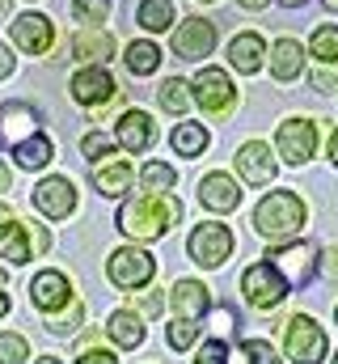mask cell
<instances>
[{
    "instance_id": "cell-41",
    "label": "cell",
    "mask_w": 338,
    "mask_h": 364,
    "mask_svg": "<svg viewBox=\"0 0 338 364\" xmlns=\"http://www.w3.org/2000/svg\"><path fill=\"white\" fill-rule=\"evenodd\" d=\"M81 364H119V360H114L110 352H84V356H81Z\"/></svg>"
},
{
    "instance_id": "cell-48",
    "label": "cell",
    "mask_w": 338,
    "mask_h": 364,
    "mask_svg": "<svg viewBox=\"0 0 338 364\" xmlns=\"http://www.w3.org/2000/svg\"><path fill=\"white\" fill-rule=\"evenodd\" d=\"M0 191H9V170L0 166Z\"/></svg>"
},
{
    "instance_id": "cell-3",
    "label": "cell",
    "mask_w": 338,
    "mask_h": 364,
    "mask_svg": "<svg viewBox=\"0 0 338 364\" xmlns=\"http://www.w3.org/2000/svg\"><path fill=\"white\" fill-rule=\"evenodd\" d=\"M275 272L283 275L292 288H305L313 272H317V250L309 246V242H288V246H271L266 255H262Z\"/></svg>"
},
{
    "instance_id": "cell-38",
    "label": "cell",
    "mask_w": 338,
    "mask_h": 364,
    "mask_svg": "<svg viewBox=\"0 0 338 364\" xmlns=\"http://www.w3.org/2000/svg\"><path fill=\"white\" fill-rule=\"evenodd\" d=\"M199 364H229V339H207L199 348Z\"/></svg>"
},
{
    "instance_id": "cell-34",
    "label": "cell",
    "mask_w": 338,
    "mask_h": 364,
    "mask_svg": "<svg viewBox=\"0 0 338 364\" xmlns=\"http://www.w3.org/2000/svg\"><path fill=\"white\" fill-rule=\"evenodd\" d=\"M72 13L84 26H102L110 17V0H72Z\"/></svg>"
},
{
    "instance_id": "cell-10",
    "label": "cell",
    "mask_w": 338,
    "mask_h": 364,
    "mask_svg": "<svg viewBox=\"0 0 338 364\" xmlns=\"http://www.w3.org/2000/svg\"><path fill=\"white\" fill-rule=\"evenodd\" d=\"M212 47H216V26L207 17H186L173 30V55H182V60H203V55H212Z\"/></svg>"
},
{
    "instance_id": "cell-26",
    "label": "cell",
    "mask_w": 338,
    "mask_h": 364,
    "mask_svg": "<svg viewBox=\"0 0 338 364\" xmlns=\"http://www.w3.org/2000/svg\"><path fill=\"white\" fill-rule=\"evenodd\" d=\"M131 178H136V170L127 166V161H114V166H97L93 170V186L102 191V195H123L127 186H131Z\"/></svg>"
},
{
    "instance_id": "cell-29",
    "label": "cell",
    "mask_w": 338,
    "mask_h": 364,
    "mask_svg": "<svg viewBox=\"0 0 338 364\" xmlns=\"http://www.w3.org/2000/svg\"><path fill=\"white\" fill-rule=\"evenodd\" d=\"M127 68H131L136 77H148V73L161 68V51H157L153 43H131V47H127Z\"/></svg>"
},
{
    "instance_id": "cell-33",
    "label": "cell",
    "mask_w": 338,
    "mask_h": 364,
    "mask_svg": "<svg viewBox=\"0 0 338 364\" xmlns=\"http://www.w3.org/2000/svg\"><path fill=\"white\" fill-rule=\"evenodd\" d=\"M81 157L89 161H106V157H114V140L106 136V132H89L81 140Z\"/></svg>"
},
{
    "instance_id": "cell-53",
    "label": "cell",
    "mask_w": 338,
    "mask_h": 364,
    "mask_svg": "<svg viewBox=\"0 0 338 364\" xmlns=\"http://www.w3.org/2000/svg\"><path fill=\"white\" fill-rule=\"evenodd\" d=\"M283 4H300V0H283Z\"/></svg>"
},
{
    "instance_id": "cell-35",
    "label": "cell",
    "mask_w": 338,
    "mask_h": 364,
    "mask_svg": "<svg viewBox=\"0 0 338 364\" xmlns=\"http://www.w3.org/2000/svg\"><path fill=\"white\" fill-rule=\"evenodd\" d=\"M241 356H246V364H283L266 339H241Z\"/></svg>"
},
{
    "instance_id": "cell-17",
    "label": "cell",
    "mask_w": 338,
    "mask_h": 364,
    "mask_svg": "<svg viewBox=\"0 0 338 364\" xmlns=\"http://www.w3.org/2000/svg\"><path fill=\"white\" fill-rule=\"evenodd\" d=\"M0 119H4V140L9 144H21V140H30L34 132H38V110L30 106V102H4V110H0Z\"/></svg>"
},
{
    "instance_id": "cell-40",
    "label": "cell",
    "mask_w": 338,
    "mask_h": 364,
    "mask_svg": "<svg viewBox=\"0 0 338 364\" xmlns=\"http://www.w3.org/2000/svg\"><path fill=\"white\" fill-rule=\"evenodd\" d=\"M136 305H140V314H144V318H157V314H161V305H165V296H161V292H144Z\"/></svg>"
},
{
    "instance_id": "cell-1",
    "label": "cell",
    "mask_w": 338,
    "mask_h": 364,
    "mask_svg": "<svg viewBox=\"0 0 338 364\" xmlns=\"http://www.w3.org/2000/svg\"><path fill=\"white\" fill-rule=\"evenodd\" d=\"M178 216H182V203L178 199L157 195V191H144V195H136V199H127L119 208V229L127 237H136V242H157V237L169 233V225Z\"/></svg>"
},
{
    "instance_id": "cell-52",
    "label": "cell",
    "mask_w": 338,
    "mask_h": 364,
    "mask_svg": "<svg viewBox=\"0 0 338 364\" xmlns=\"http://www.w3.org/2000/svg\"><path fill=\"white\" fill-rule=\"evenodd\" d=\"M0 17H4V0H0Z\"/></svg>"
},
{
    "instance_id": "cell-43",
    "label": "cell",
    "mask_w": 338,
    "mask_h": 364,
    "mask_svg": "<svg viewBox=\"0 0 338 364\" xmlns=\"http://www.w3.org/2000/svg\"><path fill=\"white\" fill-rule=\"evenodd\" d=\"M334 73H317V77H313V90H334Z\"/></svg>"
},
{
    "instance_id": "cell-12",
    "label": "cell",
    "mask_w": 338,
    "mask_h": 364,
    "mask_svg": "<svg viewBox=\"0 0 338 364\" xmlns=\"http://www.w3.org/2000/svg\"><path fill=\"white\" fill-rule=\"evenodd\" d=\"M51 38H55V30H51V21H47L43 13H21V17H13V43H17L21 51L47 55Z\"/></svg>"
},
{
    "instance_id": "cell-9",
    "label": "cell",
    "mask_w": 338,
    "mask_h": 364,
    "mask_svg": "<svg viewBox=\"0 0 338 364\" xmlns=\"http://www.w3.org/2000/svg\"><path fill=\"white\" fill-rule=\"evenodd\" d=\"M275 144H279V157L288 166H305L317 153V123L313 119H288V123H279Z\"/></svg>"
},
{
    "instance_id": "cell-24",
    "label": "cell",
    "mask_w": 338,
    "mask_h": 364,
    "mask_svg": "<svg viewBox=\"0 0 338 364\" xmlns=\"http://www.w3.org/2000/svg\"><path fill=\"white\" fill-rule=\"evenodd\" d=\"M13 157H17V166H21V170H43V166L55 157V149H51V140H47L43 132H34L30 140L13 144Z\"/></svg>"
},
{
    "instance_id": "cell-45",
    "label": "cell",
    "mask_w": 338,
    "mask_h": 364,
    "mask_svg": "<svg viewBox=\"0 0 338 364\" xmlns=\"http://www.w3.org/2000/svg\"><path fill=\"white\" fill-rule=\"evenodd\" d=\"M237 4H241V9H266L271 0H237Z\"/></svg>"
},
{
    "instance_id": "cell-44",
    "label": "cell",
    "mask_w": 338,
    "mask_h": 364,
    "mask_svg": "<svg viewBox=\"0 0 338 364\" xmlns=\"http://www.w3.org/2000/svg\"><path fill=\"white\" fill-rule=\"evenodd\" d=\"M322 267H326V275H338V255L334 250H326V263H322Z\"/></svg>"
},
{
    "instance_id": "cell-51",
    "label": "cell",
    "mask_w": 338,
    "mask_h": 364,
    "mask_svg": "<svg viewBox=\"0 0 338 364\" xmlns=\"http://www.w3.org/2000/svg\"><path fill=\"white\" fill-rule=\"evenodd\" d=\"M326 4H330V9H338V0H326Z\"/></svg>"
},
{
    "instance_id": "cell-28",
    "label": "cell",
    "mask_w": 338,
    "mask_h": 364,
    "mask_svg": "<svg viewBox=\"0 0 338 364\" xmlns=\"http://www.w3.org/2000/svg\"><path fill=\"white\" fill-rule=\"evenodd\" d=\"M309 51H313V60H322V64H338V26L334 21H326V26L313 30Z\"/></svg>"
},
{
    "instance_id": "cell-8",
    "label": "cell",
    "mask_w": 338,
    "mask_h": 364,
    "mask_svg": "<svg viewBox=\"0 0 338 364\" xmlns=\"http://www.w3.org/2000/svg\"><path fill=\"white\" fill-rule=\"evenodd\" d=\"M153 272H157V259H153L148 250H136V246L114 250L110 263H106L110 284H119V288H144V284L153 279Z\"/></svg>"
},
{
    "instance_id": "cell-11",
    "label": "cell",
    "mask_w": 338,
    "mask_h": 364,
    "mask_svg": "<svg viewBox=\"0 0 338 364\" xmlns=\"http://www.w3.org/2000/svg\"><path fill=\"white\" fill-rule=\"evenodd\" d=\"M34 208L47 216V220H64V216H72V208H77V186L68 178H43L34 186Z\"/></svg>"
},
{
    "instance_id": "cell-50",
    "label": "cell",
    "mask_w": 338,
    "mask_h": 364,
    "mask_svg": "<svg viewBox=\"0 0 338 364\" xmlns=\"http://www.w3.org/2000/svg\"><path fill=\"white\" fill-rule=\"evenodd\" d=\"M38 364H60V360H51V356H43V360H38Z\"/></svg>"
},
{
    "instance_id": "cell-30",
    "label": "cell",
    "mask_w": 338,
    "mask_h": 364,
    "mask_svg": "<svg viewBox=\"0 0 338 364\" xmlns=\"http://www.w3.org/2000/svg\"><path fill=\"white\" fill-rule=\"evenodd\" d=\"M72 55H81V60H110L114 55V38L110 34H81L77 43H72Z\"/></svg>"
},
{
    "instance_id": "cell-5",
    "label": "cell",
    "mask_w": 338,
    "mask_h": 364,
    "mask_svg": "<svg viewBox=\"0 0 338 364\" xmlns=\"http://www.w3.org/2000/svg\"><path fill=\"white\" fill-rule=\"evenodd\" d=\"M190 97L212 114V119H220V114H229L233 106H237V90H233V81L220 73V68H199L195 73V81H190Z\"/></svg>"
},
{
    "instance_id": "cell-27",
    "label": "cell",
    "mask_w": 338,
    "mask_h": 364,
    "mask_svg": "<svg viewBox=\"0 0 338 364\" xmlns=\"http://www.w3.org/2000/svg\"><path fill=\"white\" fill-rule=\"evenodd\" d=\"M136 17H140V26H144V30L161 34V30H169V21H173V4H169V0H140Z\"/></svg>"
},
{
    "instance_id": "cell-42",
    "label": "cell",
    "mask_w": 338,
    "mask_h": 364,
    "mask_svg": "<svg viewBox=\"0 0 338 364\" xmlns=\"http://www.w3.org/2000/svg\"><path fill=\"white\" fill-rule=\"evenodd\" d=\"M9 73H13V55H9V47L0 43V81H4Z\"/></svg>"
},
{
    "instance_id": "cell-23",
    "label": "cell",
    "mask_w": 338,
    "mask_h": 364,
    "mask_svg": "<svg viewBox=\"0 0 338 364\" xmlns=\"http://www.w3.org/2000/svg\"><path fill=\"white\" fill-rule=\"evenodd\" d=\"M106 335H110L119 348H140V343H144V322H140L136 314L119 309V314L106 318Z\"/></svg>"
},
{
    "instance_id": "cell-2",
    "label": "cell",
    "mask_w": 338,
    "mask_h": 364,
    "mask_svg": "<svg viewBox=\"0 0 338 364\" xmlns=\"http://www.w3.org/2000/svg\"><path fill=\"white\" fill-rule=\"evenodd\" d=\"M300 225H305V203H300V195L296 191H271L258 208H254V229L262 233V237H292V233H300Z\"/></svg>"
},
{
    "instance_id": "cell-15",
    "label": "cell",
    "mask_w": 338,
    "mask_h": 364,
    "mask_svg": "<svg viewBox=\"0 0 338 364\" xmlns=\"http://www.w3.org/2000/svg\"><path fill=\"white\" fill-rule=\"evenodd\" d=\"M237 174L250 186H262V182L275 178V157H271V149L262 140H250V144L237 149Z\"/></svg>"
},
{
    "instance_id": "cell-56",
    "label": "cell",
    "mask_w": 338,
    "mask_h": 364,
    "mask_svg": "<svg viewBox=\"0 0 338 364\" xmlns=\"http://www.w3.org/2000/svg\"><path fill=\"white\" fill-rule=\"evenodd\" d=\"M334 364H338V356H334Z\"/></svg>"
},
{
    "instance_id": "cell-55",
    "label": "cell",
    "mask_w": 338,
    "mask_h": 364,
    "mask_svg": "<svg viewBox=\"0 0 338 364\" xmlns=\"http://www.w3.org/2000/svg\"><path fill=\"white\" fill-rule=\"evenodd\" d=\"M334 318H338V309H334Z\"/></svg>"
},
{
    "instance_id": "cell-16",
    "label": "cell",
    "mask_w": 338,
    "mask_h": 364,
    "mask_svg": "<svg viewBox=\"0 0 338 364\" xmlns=\"http://www.w3.org/2000/svg\"><path fill=\"white\" fill-rule=\"evenodd\" d=\"M169 305H173V314H178V318L199 322V318L212 309V296H207V288H203L199 279H178V284L169 288Z\"/></svg>"
},
{
    "instance_id": "cell-4",
    "label": "cell",
    "mask_w": 338,
    "mask_h": 364,
    "mask_svg": "<svg viewBox=\"0 0 338 364\" xmlns=\"http://www.w3.org/2000/svg\"><path fill=\"white\" fill-rule=\"evenodd\" d=\"M283 348H288V360L292 364H322V356H326V331L309 314H296L288 322Z\"/></svg>"
},
{
    "instance_id": "cell-25",
    "label": "cell",
    "mask_w": 338,
    "mask_h": 364,
    "mask_svg": "<svg viewBox=\"0 0 338 364\" xmlns=\"http://www.w3.org/2000/svg\"><path fill=\"white\" fill-rule=\"evenodd\" d=\"M207 127L203 123H178L173 127V136H169V144H173V153L178 157H199L203 149H207Z\"/></svg>"
},
{
    "instance_id": "cell-19",
    "label": "cell",
    "mask_w": 338,
    "mask_h": 364,
    "mask_svg": "<svg viewBox=\"0 0 338 364\" xmlns=\"http://www.w3.org/2000/svg\"><path fill=\"white\" fill-rule=\"evenodd\" d=\"M153 140H157V132H153V119H148L144 110H127V114L119 119V144H123L127 153H144Z\"/></svg>"
},
{
    "instance_id": "cell-37",
    "label": "cell",
    "mask_w": 338,
    "mask_h": 364,
    "mask_svg": "<svg viewBox=\"0 0 338 364\" xmlns=\"http://www.w3.org/2000/svg\"><path fill=\"white\" fill-rule=\"evenodd\" d=\"M30 348L21 335H0V364H26Z\"/></svg>"
},
{
    "instance_id": "cell-22",
    "label": "cell",
    "mask_w": 338,
    "mask_h": 364,
    "mask_svg": "<svg viewBox=\"0 0 338 364\" xmlns=\"http://www.w3.org/2000/svg\"><path fill=\"white\" fill-rule=\"evenodd\" d=\"M300 68H305V47L296 38H279L271 47V73H275V81H296Z\"/></svg>"
},
{
    "instance_id": "cell-39",
    "label": "cell",
    "mask_w": 338,
    "mask_h": 364,
    "mask_svg": "<svg viewBox=\"0 0 338 364\" xmlns=\"http://www.w3.org/2000/svg\"><path fill=\"white\" fill-rule=\"evenodd\" d=\"M81 318H84V309H81V305H68V314H64L60 322H51V331H55V335H68L72 326H81Z\"/></svg>"
},
{
    "instance_id": "cell-54",
    "label": "cell",
    "mask_w": 338,
    "mask_h": 364,
    "mask_svg": "<svg viewBox=\"0 0 338 364\" xmlns=\"http://www.w3.org/2000/svg\"><path fill=\"white\" fill-rule=\"evenodd\" d=\"M0 284H4V272H0Z\"/></svg>"
},
{
    "instance_id": "cell-18",
    "label": "cell",
    "mask_w": 338,
    "mask_h": 364,
    "mask_svg": "<svg viewBox=\"0 0 338 364\" xmlns=\"http://www.w3.org/2000/svg\"><path fill=\"white\" fill-rule=\"evenodd\" d=\"M199 199L212 212H233L241 203V191H237V182L229 178V174H207V178L199 182Z\"/></svg>"
},
{
    "instance_id": "cell-20",
    "label": "cell",
    "mask_w": 338,
    "mask_h": 364,
    "mask_svg": "<svg viewBox=\"0 0 338 364\" xmlns=\"http://www.w3.org/2000/svg\"><path fill=\"white\" fill-rule=\"evenodd\" d=\"M262 55H266V43H262V34H254V30L237 34V38L229 43V64H233L237 73H246V77L262 68Z\"/></svg>"
},
{
    "instance_id": "cell-49",
    "label": "cell",
    "mask_w": 338,
    "mask_h": 364,
    "mask_svg": "<svg viewBox=\"0 0 338 364\" xmlns=\"http://www.w3.org/2000/svg\"><path fill=\"white\" fill-rule=\"evenodd\" d=\"M4 220H13V216H9V203H0V225H4Z\"/></svg>"
},
{
    "instance_id": "cell-36",
    "label": "cell",
    "mask_w": 338,
    "mask_h": 364,
    "mask_svg": "<svg viewBox=\"0 0 338 364\" xmlns=\"http://www.w3.org/2000/svg\"><path fill=\"white\" fill-rule=\"evenodd\" d=\"M195 335H199V326H195L190 318H173V326H169V348H173V352H186V348L195 343Z\"/></svg>"
},
{
    "instance_id": "cell-7",
    "label": "cell",
    "mask_w": 338,
    "mask_h": 364,
    "mask_svg": "<svg viewBox=\"0 0 338 364\" xmlns=\"http://www.w3.org/2000/svg\"><path fill=\"white\" fill-rule=\"evenodd\" d=\"M288 279L275 272L271 263H254L250 272L241 275V292H246V301L250 305H258V309H275L283 296H288Z\"/></svg>"
},
{
    "instance_id": "cell-21",
    "label": "cell",
    "mask_w": 338,
    "mask_h": 364,
    "mask_svg": "<svg viewBox=\"0 0 338 364\" xmlns=\"http://www.w3.org/2000/svg\"><path fill=\"white\" fill-rule=\"evenodd\" d=\"M0 259H9V263H17V267L34 259L30 225H21V220H4V225H0Z\"/></svg>"
},
{
    "instance_id": "cell-14",
    "label": "cell",
    "mask_w": 338,
    "mask_h": 364,
    "mask_svg": "<svg viewBox=\"0 0 338 364\" xmlns=\"http://www.w3.org/2000/svg\"><path fill=\"white\" fill-rule=\"evenodd\" d=\"M30 292H34V305L43 314H55V309H68L72 305V284H68V275H60V272L34 275Z\"/></svg>"
},
{
    "instance_id": "cell-46",
    "label": "cell",
    "mask_w": 338,
    "mask_h": 364,
    "mask_svg": "<svg viewBox=\"0 0 338 364\" xmlns=\"http://www.w3.org/2000/svg\"><path fill=\"white\" fill-rule=\"evenodd\" d=\"M330 161H334V166H338V132H334V136H330Z\"/></svg>"
},
{
    "instance_id": "cell-32",
    "label": "cell",
    "mask_w": 338,
    "mask_h": 364,
    "mask_svg": "<svg viewBox=\"0 0 338 364\" xmlns=\"http://www.w3.org/2000/svg\"><path fill=\"white\" fill-rule=\"evenodd\" d=\"M157 97H161V110H169V114H182V110L190 106V85H186V81H178V77H169Z\"/></svg>"
},
{
    "instance_id": "cell-6",
    "label": "cell",
    "mask_w": 338,
    "mask_h": 364,
    "mask_svg": "<svg viewBox=\"0 0 338 364\" xmlns=\"http://www.w3.org/2000/svg\"><path fill=\"white\" fill-rule=\"evenodd\" d=\"M186 250H190V259H195L199 267H220V263L233 255V233H229V225H216V220L195 225Z\"/></svg>"
},
{
    "instance_id": "cell-47",
    "label": "cell",
    "mask_w": 338,
    "mask_h": 364,
    "mask_svg": "<svg viewBox=\"0 0 338 364\" xmlns=\"http://www.w3.org/2000/svg\"><path fill=\"white\" fill-rule=\"evenodd\" d=\"M4 314H9V292L0 288V318H4Z\"/></svg>"
},
{
    "instance_id": "cell-13",
    "label": "cell",
    "mask_w": 338,
    "mask_h": 364,
    "mask_svg": "<svg viewBox=\"0 0 338 364\" xmlns=\"http://www.w3.org/2000/svg\"><path fill=\"white\" fill-rule=\"evenodd\" d=\"M119 93V85H114V77L102 68V64H89V68H81L77 77H72V97L81 102V106H97V102H110Z\"/></svg>"
},
{
    "instance_id": "cell-31",
    "label": "cell",
    "mask_w": 338,
    "mask_h": 364,
    "mask_svg": "<svg viewBox=\"0 0 338 364\" xmlns=\"http://www.w3.org/2000/svg\"><path fill=\"white\" fill-rule=\"evenodd\" d=\"M140 182H144V191L169 195V191L178 186V170H173V166H165V161H148V166H144V174H140Z\"/></svg>"
}]
</instances>
